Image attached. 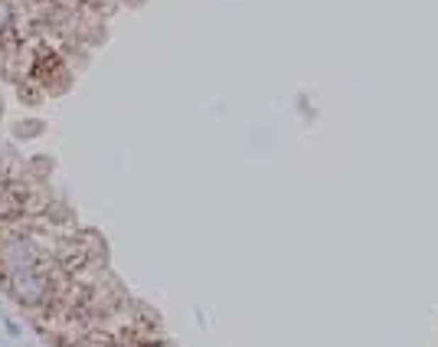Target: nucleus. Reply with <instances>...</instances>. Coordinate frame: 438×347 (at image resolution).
Here are the masks:
<instances>
[{"instance_id":"obj_1","label":"nucleus","mask_w":438,"mask_h":347,"mask_svg":"<svg viewBox=\"0 0 438 347\" xmlns=\"http://www.w3.org/2000/svg\"><path fill=\"white\" fill-rule=\"evenodd\" d=\"M105 347H135V341L121 338V334H108V338H105Z\"/></svg>"}]
</instances>
